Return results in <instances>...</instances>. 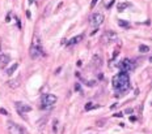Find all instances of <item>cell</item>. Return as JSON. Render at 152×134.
I'll return each instance as SVG.
<instances>
[{
	"instance_id": "cell-5",
	"label": "cell",
	"mask_w": 152,
	"mask_h": 134,
	"mask_svg": "<svg viewBox=\"0 0 152 134\" xmlns=\"http://www.w3.org/2000/svg\"><path fill=\"white\" fill-rule=\"evenodd\" d=\"M104 22V15L102 13H94V15H92V17H90L89 20V24L92 28L97 29L100 28V25Z\"/></svg>"
},
{
	"instance_id": "cell-22",
	"label": "cell",
	"mask_w": 152,
	"mask_h": 134,
	"mask_svg": "<svg viewBox=\"0 0 152 134\" xmlns=\"http://www.w3.org/2000/svg\"><path fill=\"white\" fill-rule=\"evenodd\" d=\"M3 52H1V40H0V55H1Z\"/></svg>"
},
{
	"instance_id": "cell-16",
	"label": "cell",
	"mask_w": 152,
	"mask_h": 134,
	"mask_svg": "<svg viewBox=\"0 0 152 134\" xmlns=\"http://www.w3.org/2000/svg\"><path fill=\"white\" fill-rule=\"evenodd\" d=\"M139 51L142 52V53H147V52L149 51V47L146 46V44H140V46H139Z\"/></svg>"
},
{
	"instance_id": "cell-10",
	"label": "cell",
	"mask_w": 152,
	"mask_h": 134,
	"mask_svg": "<svg viewBox=\"0 0 152 134\" xmlns=\"http://www.w3.org/2000/svg\"><path fill=\"white\" fill-rule=\"evenodd\" d=\"M20 85H21V77L20 76L15 79H9V81H8V86H9L11 88H17Z\"/></svg>"
},
{
	"instance_id": "cell-18",
	"label": "cell",
	"mask_w": 152,
	"mask_h": 134,
	"mask_svg": "<svg viewBox=\"0 0 152 134\" xmlns=\"http://www.w3.org/2000/svg\"><path fill=\"white\" fill-rule=\"evenodd\" d=\"M0 113H1V115H8V111L7 110H4V108H0Z\"/></svg>"
},
{
	"instance_id": "cell-15",
	"label": "cell",
	"mask_w": 152,
	"mask_h": 134,
	"mask_svg": "<svg viewBox=\"0 0 152 134\" xmlns=\"http://www.w3.org/2000/svg\"><path fill=\"white\" fill-rule=\"evenodd\" d=\"M127 7H130V3H122L118 5V12H123L125 8H127Z\"/></svg>"
},
{
	"instance_id": "cell-12",
	"label": "cell",
	"mask_w": 152,
	"mask_h": 134,
	"mask_svg": "<svg viewBox=\"0 0 152 134\" xmlns=\"http://www.w3.org/2000/svg\"><path fill=\"white\" fill-rule=\"evenodd\" d=\"M17 68H19V63H15V64L12 65V67H9L8 69H7V72H5V73L8 74V76H12V74H13V72H15V70L17 69Z\"/></svg>"
},
{
	"instance_id": "cell-23",
	"label": "cell",
	"mask_w": 152,
	"mask_h": 134,
	"mask_svg": "<svg viewBox=\"0 0 152 134\" xmlns=\"http://www.w3.org/2000/svg\"><path fill=\"white\" fill-rule=\"evenodd\" d=\"M149 63H152V56H151V57H149Z\"/></svg>"
},
{
	"instance_id": "cell-14",
	"label": "cell",
	"mask_w": 152,
	"mask_h": 134,
	"mask_svg": "<svg viewBox=\"0 0 152 134\" xmlns=\"http://www.w3.org/2000/svg\"><path fill=\"white\" fill-rule=\"evenodd\" d=\"M118 25H119L121 28H125V29L130 28V24H129V22H126V21H123V20H119V21H118Z\"/></svg>"
},
{
	"instance_id": "cell-21",
	"label": "cell",
	"mask_w": 152,
	"mask_h": 134,
	"mask_svg": "<svg viewBox=\"0 0 152 134\" xmlns=\"http://www.w3.org/2000/svg\"><path fill=\"white\" fill-rule=\"evenodd\" d=\"M115 117H122V116H123V113H122V112H118V113H115Z\"/></svg>"
},
{
	"instance_id": "cell-1",
	"label": "cell",
	"mask_w": 152,
	"mask_h": 134,
	"mask_svg": "<svg viewBox=\"0 0 152 134\" xmlns=\"http://www.w3.org/2000/svg\"><path fill=\"white\" fill-rule=\"evenodd\" d=\"M113 87L117 92H125L130 88V77L126 72H119L113 78Z\"/></svg>"
},
{
	"instance_id": "cell-20",
	"label": "cell",
	"mask_w": 152,
	"mask_h": 134,
	"mask_svg": "<svg viewBox=\"0 0 152 134\" xmlns=\"http://www.w3.org/2000/svg\"><path fill=\"white\" fill-rule=\"evenodd\" d=\"M75 88H76V91H81V87H80V85H79V83L75 86Z\"/></svg>"
},
{
	"instance_id": "cell-7",
	"label": "cell",
	"mask_w": 152,
	"mask_h": 134,
	"mask_svg": "<svg viewBox=\"0 0 152 134\" xmlns=\"http://www.w3.org/2000/svg\"><path fill=\"white\" fill-rule=\"evenodd\" d=\"M118 40V34L114 31H105L102 35V42L104 43H110Z\"/></svg>"
},
{
	"instance_id": "cell-2",
	"label": "cell",
	"mask_w": 152,
	"mask_h": 134,
	"mask_svg": "<svg viewBox=\"0 0 152 134\" xmlns=\"http://www.w3.org/2000/svg\"><path fill=\"white\" fill-rule=\"evenodd\" d=\"M44 55H45V52H44V50H42V47H41L40 40L34 39V42H33V44H31V47H30V57L37 60V59L42 57Z\"/></svg>"
},
{
	"instance_id": "cell-6",
	"label": "cell",
	"mask_w": 152,
	"mask_h": 134,
	"mask_svg": "<svg viewBox=\"0 0 152 134\" xmlns=\"http://www.w3.org/2000/svg\"><path fill=\"white\" fill-rule=\"evenodd\" d=\"M8 133L9 134H25V130L21 125L9 121L8 122Z\"/></svg>"
},
{
	"instance_id": "cell-19",
	"label": "cell",
	"mask_w": 152,
	"mask_h": 134,
	"mask_svg": "<svg viewBox=\"0 0 152 134\" xmlns=\"http://www.w3.org/2000/svg\"><path fill=\"white\" fill-rule=\"evenodd\" d=\"M97 1H98V0H92V3H90V8H94V5L97 4Z\"/></svg>"
},
{
	"instance_id": "cell-13",
	"label": "cell",
	"mask_w": 152,
	"mask_h": 134,
	"mask_svg": "<svg viewBox=\"0 0 152 134\" xmlns=\"http://www.w3.org/2000/svg\"><path fill=\"white\" fill-rule=\"evenodd\" d=\"M115 0H102V4L104 7H105V9H110L113 7V4H114Z\"/></svg>"
},
{
	"instance_id": "cell-8",
	"label": "cell",
	"mask_w": 152,
	"mask_h": 134,
	"mask_svg": "<svg viewBox=\"0 0 152 134\" xmlns=\"http://www.w3.org/2000/svg\"><path fill=\"white\" fill-rule=\"evenodd\" d=\"M16 110H17V112L22 116L24 113L30 112L31 107L29 106V104H26V103H22V102H16Z\"/></svg>"
},
{
	"instance_id": "cell-4",
	"label": "cell",
	"mask_w": 152,
	"mask_h": 134,
	"mask_svg": "<svg viewBox=\"0 0 152 134\" xmlns=\"http://www.w3.org/2000/svg\"><path fill=\"white\" fill-rule=\"evenodd\" d=\"M118 68L121 69V72H126V73H129V72H133V70L135 69V63H134L133 60L125 59V60H122L121 63L118 64Z\"/></svg>"
},
{
	"instance_id": "cell-17",
	"label": "cell",
	"mask_w": 152,
	"mask_h": 134,
	"mask_svg": "<svg viewBox=\"0 0 152 134\" xmlns=\"http://www.w3.org/2000/svg\"><path fill=\"white\" fill-rule=\"evenodd\" d=\"M98 106H94L92 102H89V103L85 104V111H90V110H94V108H97Z\"/></svg>"
},
{
	"instance_id": "cell-9",
	"label": "cell",
	"mask_w": 152,
	"mask_h": 134,
	"mask_svg": "<svg viewBox=\"0 0 152 134\" xmlns=\"http://www.w3.org/2000/svg\"><path fill=\"white\" fill-rule=\"evenodd\" d=\"M9 61H11V56L8 53H1L0 55V68L5 69V67L9 64Z\"/></svg>"
},
{
	"instance_id": "cell-3",
	"label": "cell",
	"mask_w": 152,
	"mask_h": 134,
	"mask_svg": "<svg viewBox=\"0 0 152 134\" xmlns=\"http://www.w3.org/2000/svg\"><path fill=\"white\" fill-rule=\"evenodd\" d=\"M58 98L55 96L54 94H44L42 98H41V103H42V107L46 108V107H51L56 103Z\"/></svg>"
},
{
	"instance_id": "cell-11",
	"label": "cell",
	"mask_w": 152,
	"mask_h": 134,
	"mask_svg": "<svg viewBox=\"0 0 152 134\" xmlns=\"http://www.w3.org/2000/svg\"><path fill=\"white\" fill-rule=\"evenodd\" d=\"M81 39H83V34H80V35H76V37H74L72 39H70V40H68V43H67V46H68V47L74 46V44H76V43H79V42H80Z\"/></svg>"
}]
</instances>
